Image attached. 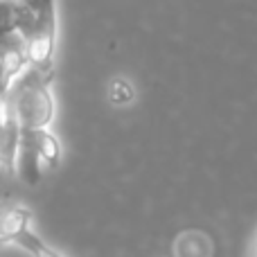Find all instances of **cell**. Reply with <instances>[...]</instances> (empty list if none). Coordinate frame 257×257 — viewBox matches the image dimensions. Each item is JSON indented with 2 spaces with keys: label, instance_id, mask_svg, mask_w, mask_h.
Listing matches in <instances>:
<instances>
[{
  "label": "cell",
  "instance_id": "cell-3",
  "mask_svg": "<svg viewBox=\"0 0 257 257\" xmlns=\"http://www.w3.org/2000/svg\"><path fill=\"white\" fill-rule=\"evenodd\" d=\"M32 212L21 203H0V244H16L30 230Z\"/></svg>",
  "mask_w": 257,
  "mask_h": 257
},
{
  "label": "cell",
  "instance_id": "cell-10",
  "mask_svg": "<svg viewBox=\"0 0 257 257\" xmlns=\"http://www.w3.org/2000/svg\"><path fill=\"white\" fill-rule=\"evenodd\" d=\"M7 120V99H0V128Z\"/></svg>",
  "mask_w": 257,
  "mask_h": 257
},
{
  "label": "cell",
  "instance_id": "cell-9",
  "mask_svg": "<svg viewBox=\"0 0 257 257\" xmlns=\"http://www.w3.org/2000/svg\"><path fill=\"white\" fill-rule=\"evenodd\" d=\"M133 97H136V90H133L131 81L122 79V77L111 81V86H108V99H111V104L124 106V104L133 102Z\"/></svg>",
  "mask_w": 257,
  "mask_h": 257
},
{
  "label": "cell",
  "instance_id": "cell-6",
  "mask_svg": "<svg viewBox=\"0 0 257 257\" xmlns=\"http://www.w3.org/2000/svg\"><path fill=\"white\" fill-rule=\"evenodd\" d=\"M21 131L23 128L18 124V120L7 108V120H5L3 128H0V165L7 167L9 172H14V165H16L18 145H21Z\"/></svg>",
  "mask_w": 257,
  "mask_h": 257
},
{
  "label": "cell",
  "instance_id": "cell-12",
  "mask_svg": "<svg viewBox=\"0 0 257 257\" xmlns=\"http://www.w3.org/2000/svg\"><path fill=\"white\" fill-rule=\"evenodd\" d=\"M0 52H3V48H0Z\"/></svg>",
  "mask_w": 257,
  "mask_h": 257
},
{
  "label": "cell",
  "instance_id": "cell-2",
  "mask_svg": "<svg viewBox=\"0 0 257 257\" xmlns=\"http://www.w3.org/2000/svg\"><path fill=\"white\" fill-rule=\"evenodd\" d=\"M57 5L34 3V18L23 36L27 70L54 77V50H57Z\"/></svg>",
  "mask_w": 257,
  "mask_h": 257
},
{
  "label": "cell",
  "instance_id": "cell-8",
  "mask_svg": "<svg viewBox=\"0 0 257 257\" xmlns=\"http://www.w3.org/2000/svg\"><path fill=\"white\" fill-rule=\"evenodd\" d=\"M16 246H18V248H23V250H27L32 257H63L59 250H54L48 241L41 239V237L36 235L32 228L16 241Z\"/></svg>",
  "mask_w": 257,
  "mask_h": 257
},
{
  "label": "cell",
  "instance_id": "cell-4",
  "mask_svg": "<svg viewBox=\"0 0 257 257\" xmlns=\"http://www.w3.org/2000/svg\"><path fill=\"white\" fill-rule=\"evenodd\" d=\"M25 70H27V61H25L23 41L9 45V48H3V52H0V99H7L9 90L14 88V84Z\"/></svg>",
  "mask_w": 257,
  "mask_h": 257
},
{
  "label": "cell",
  "instance_id": "cell-11",
  "mask_svg": "<svg viewBox=\"0 0 257 257\" xmlns=\"http://www.w3.org/2000/svg\"><path fill=\"white\" fill-rule=\"evenodd\" d=\"M255 257H257V248H255Z\"/></svg>",
  "mask_w": 257,
  "mask_h": 257
},
{
  "label": "cell",
  "instance_id": "cell-7",
  "mask_svg": "<svg viewBox=\"0 0 257 257\" xmlns=\"http://www.w3.org/2000/svg\"><path fill=\"white\" fill-rule=\"evenodd\" d=\"M14 172L21 176V181H25L27 185H36L43 176V165H41L36 151L30 147V142L23 138L21 131V145H18V154H16V165H14Z\"/></svg>",
  "mask_w": 257,
  "mask_h": 257
},
{
  "label": "cell",
  "instance_id": "cell-1",
  "mask_svg": "<svg viewBox=\"0 0 257 257\" xmlns=\"http://www.w3.org/2000/svg\"><path fill=\"white\" fill-rule=\"evenodd\" d=\"M52 75L25 70L7 95V108L21 128H48L54 120V97L50 90Z\"/></svg>",
  "mask_w": 257,
  "mask_h": 257
},
{
  "label": "cell",
  "instance_id": "cell-5",
  "mask_svg": "<svg viewBox=\"0 0 257 257\" xmlns=\"http://www.w3.org/2000/svg\"><path fill=\"white\" fill-rule=\"evenodd\" d=\"M23 138L30 142V147L36 151L41 165L57 167L61 163V142L50 128H23Z\"/></svg>",
  "mask_w": 257,
  "mask_h": 257
}]
</instances>
